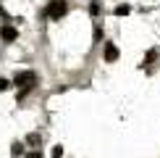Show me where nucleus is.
Segmentation results:
<instances>
[{
	"mask_svg": "<svg viewBox=\"0 0 160 158\" xmlns=\"http://www.w3.org/2000/svg\"><path fill=\"white\" fill-rule=\"evenodd\" d=\"M11 87V82H8V79H0V92H3V90H8Z\"/></svg>",
	"mask_w": 160,
	"mask_h": 158,
	"instance_id": "7",
	"label": "nucleus"
},
{
	"mask_svg": "<svg viewBox=\"0 0 160 158\" xmlns=\"http://www.w3.org/2000/svg\"><path fill=\"white\" fill-rule=\"evenodd\" d=\"M29 145H39V134H32L29 137Z\"/></svg>",
	"mask_w": 160,
	"mask_h": 158,
	"instance_id": "9",
	"label": "nucleus"
},
{
	"mask_svg": "<svg viewBox=\"0 0 160 158\" xmlns=\"http://www.w3.org/2000/svg\"><path fill=\"white\" fill-rule=\"evenodd\" d=\"M26 158H42V153L39 150H32V153H26Z\"/></svg>",
	"mask_w": 160,
	"mask_h": 158,
	"instance_id": "8",
	"label": "nucleus"
},
{
	"mask_svg": "<svg viewBox=\"0 0 160 158\" xmlns=\"http://www.w3.org/2000/svg\"><path fill=\"white\" fill-rule=\"evenodd\" d=\"M66 11H68V3H66V0H50V5H48L50 18H63Z\"/></svg>",
	"mask_w": 160,
	"mask_h": 158,
	"instance_id": "1",
	"label": "nucleus"
},
{
	"mask_svg": "<svg viewBox=\"0 0 160 158\" xmlns=\"http://www.w3.org/2000/svg\"><path fill=\"white\" fill-rule=\"evenodd\" d=\"M34 82H37V76L32 74V71H18L16 76H13V82L11 84H18V87H34Z\"/></svg>",
	"mask_w": 160,
	"mask_h": 158,
	"instance_id": "2",
	"label": "nucleus"
},
{
	"mask_svg": "<svg viewBox=\"0 0 160 158\" xmlns=\"http://www.w3.org/2000/svg\"><path fill=\"white\" fill-rule=\"evenodd\" d=\"M89 13H92V16H97V13H100V5L92 3V5H89Z\"/></svg>",
	"mask_w": 160,
	"mask_h": 158,
	"instance_id": "6",
	"label": "nucleus"
},
{
	"mask_svg": "<svg viewBox=\"0 0 160 158\" xmlns=\"http://www.w3.org/2000/svg\"><path fill=\"white\" fill-rule=\"evenodd\" d=\"M116 58H118V48H116L113 42H108V45H105V61H108V63H113Z\"/></svg>",
	"mask_w": 160,
	"mask_h": 158,
	"instance_id": "3",
	"label": "nucleus"
},
{
	"mask_svg": "<svg viewBox=\"0 0 160 158\" xmlns=\"http://www.w3.org/2000/svg\"><path fill=\"white\" fill-rule=\"evenodd\" d=\"M0 37H3L5 42H13V40L18 37V32H16V29H11V26H3V29H0Z\"/></svg>",
	"mask_w": 160,
	"mask_h": 158,
	"instance_id": "4",
	"label": "nucleus"
},
{
	"mask_svg": "<svg viewBox=\"0 0 160 158\" xmlns=\"http://www.w3.org/2000/svg\"><path fill=\"white\" fill-rule=\"evenodd\" d=\"M131 8H129V5H118V8H116V13H118V16H126V13H129Z\"/></svg>",
	"mask_w": 160,
	"mask_h": 158,
	"instance_id": "5",
	"label": "nucleus"
}]
</instances>
